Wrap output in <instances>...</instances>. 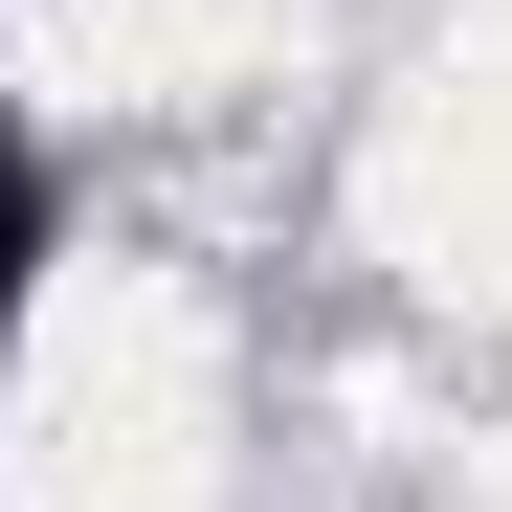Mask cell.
Listing matches in <instances>:
<instances>
[{"instance_id":"obj_1","label":"cell","mask_w":512,"mask_h":512,"mask_svg":"<svg viewBox=\"0 0 512 512\" xmlns=\"http://www.w3.org/2000/svg\"><path fill=\"white\" fill-rule=\"evenodd\" d=\"M23 268H45V156L0 134V312H23Z\"/></svg>"}]
</instances>
